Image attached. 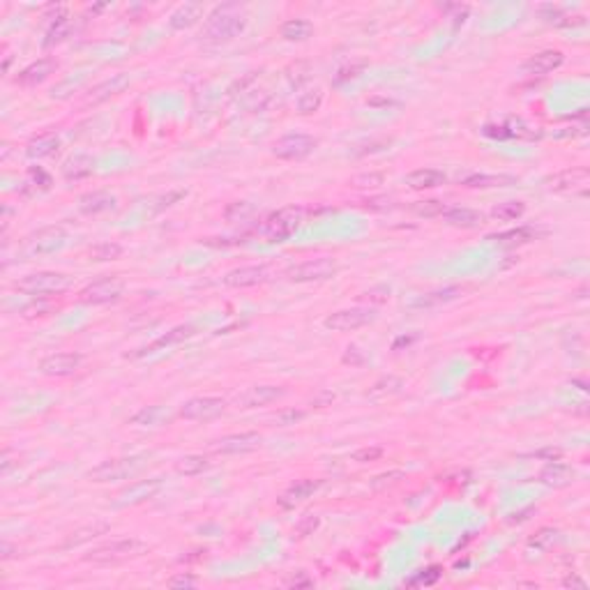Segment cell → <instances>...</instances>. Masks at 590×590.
I'll return each instance as SVG.
<instances>
[{
  "instance_id": "cell-39",
  "label": "cell",
  "mask_w": 590,
  "mask_h": 590,
  "mask_svg": "<svg viewBox=\"0 0 590 590\" xmlns=\"http://www.w3.org/2000/svg\"><path fill=\"white\" fill-rule=\"evenodd\" d=\"M459 288H443V291H434V293H427L419 300H415L413 307L415 309H422V307H434V305H441V302H449V300L459 297Z\"/></svg>"
},
{
  "instance_id": "cell-53",
  "label": "cell",
  "mask_w": 590,
  "mask_h": 590,
  "mask_svg": "<svg viewBox=\"0 0 590 590\" xmlns=\"http://www.w3.org/2000/svg\"><path fill=\"white\" fill-rule=\"evenodd\" d=\"M381 176H357L353 178V185L355 187H376V185H381Z\"/></svg>"
},
{
  "instance_id": "cell-1",
  "label": "cell",
  "mask_w": 590,
  "mask_h": 590,
  "mask_svg": "<svg viewBox=\"0 0 590 590\" xmlns=\"http://www.w3.org/2000/svg\"><path fill=\"white\" fill-rule=\"evenodd\" d=\"M247 19L240 14V9L235 5H224L217 7L213 14L208 16V21L203 26V39L205 42H228V39L238 37L245 30Z\"/></svg>"
},
{
  "instance_id": "cell-54",
  "label": "cell",
  "mask_w": 590,
  "mask_h": 590,
  "mask_svg": "<svg viewBox=\"0 0 590 590\" xmlns=\"http://www.w3.org/2000/svg\"><path fill=\"white\" fill-rule=\"evenodd\" d=\"M286 586H291V588H309V586H314V581H312V579H309L305 572H300L297 576L288 579Z\"/></svg>"
},
{
  "instance_id": "cell-23",
  "label": "cell",
  "mask_w": 590,
  "mask_h": 590,
  "mask_svg": "<svg viewBox=\"0 0 590 590\" xmlns=\"http://www.w3.org/2000/svg\"><path fill=\"white\" fill-rule=\"evenodd\" d=\"M484 215L473 208H447L443 213V222L457 228H477L484 224Z\"/></svg>"
},
{
  "instance_id": "cell-50",
  "label": "cell",
  "mask_w": 590,
  "mask_h": 590,
  "mask_svg": "<svg viewBox=\"0 0 590 590\" xmlns=\"http://www.w3.org/2000/svg\"><path fill=\"white\" fill-rule=\"evenodd\" d=\"M316 528H318V517H312V514H309V517H305L302 522L297 524V535H300V537H307V535H312V533L316 531Z\"/></svg>"
},
{
  "instance_id": "cell-6",
  "label": "cell",
  "mask_w": 590,
  "mask_h": 590,
  "mask_svg": "<svg viewBox=\"0 0 590 590\" xmlns=\"http://www.w3.org/2000/svg\"><path fill=\"white\" fill-rule=\"evenodd\" d=\"M143 466L141 457H129V459H108V462L95 466L93 471H88L90 482L104 484V482H118V479L132 477L138 468Z\"/></svg>"
},
{
  "instance_id": "cell-56",
  "label": "cell",
  "mask_w": 590,
  "mask_h": 590,
  "mask_svg": "<svg viewBox=\"0 0 590 590\" xmlns=\"http://www.w3.org/2000/svg\"><path fill=\"white\" fill-rule=\"evenodd\" d=\"M535 457H542V459H549V462H558V459L563 457V452L558 447H549V449H539Z\"/></svg>"
},
{
  "instance_id": "cell-4",
  "label": "cell",
  "mask_w": 590,
  "mask_h": 590,
  "mask_svg": "<svg viewBox=\"0 0 590 590\" xmlns=\"http://www.w3.org/2000/svg\"><path fill=\"white\" fill-rule=\"evenodd\" d=\"M302 222H305V208H297V205L282 208L277 210L275 215L268 217L263 231L268 240H273V243H284V240H288L302 226Z\"/></svg>"
},
{
  "instance_id": "cell-9",
  "label": "cell",
  "mask_w": 590,
  "mask_h": 590,
  "mask_svg": "<svg viewBox=\"0 0 590 590\" xmlns=\"http://www.w3.org/2000/svg\"><path fill=\"white\" fill-rule=\"evenodd\" d=\"M374 321V312L372 309H362V307H353V309H342V312H335L325 318V327L335 330V332H353V330H360Z\"/></svg>"
},
{
  "instance_id": "cell-11",
  "label": "cell",
  "mask_w": 590,
  "mask_h": 590,
  "mask_svg": "<svg viewBox=\"0 0 590 590\" xmlns=\"http://www.w3.org/2000/svg\"><path fill=\"white\" fill-rule=\"evenodd\" d=\"M224 411H226L224 399H219V397H196V399H189V402L180 408V417L201 422V419H215Z\"/></svg>"
},
{
  "instance_id": "cell-58",
  "label": "cell",
  "mask_w": 590,
  "mask_h": 590,
  "mask_svg": "<svg viewBox=\"0 0 590 590\" xmlns=\"http://www.w3.org/2000/svg\"><path fill=\"white\" fill-rule=\"evenodd\" d=\"M563 586H565V588H579V590H586V588H588L586 581H581V579H579L576 574H574V576H567L565 581H563Z\"/></svg>"
},
{
  "instance_id": "cell-49",
  "label": "cell",
  "mask_w": 590,
  "mask_h": 590,
  "mask_svg": "<svg viewBox=\"0 0 590 590\" xmlns=\"http://www.w3.org/2000/svg\"><path fill=\"white\" fill-rule=\"evenodd\" d=\"M399 479H404V473L402 471H392V473H385V475H378L374 482H372V487L374 489H383V487H387V484H397Z\"/></svg>"
},
{
  "instance_id": "cell-60",
  "label": "cell",
  "mask_w": 590,
  "mask_h": 590,
  "mask_svg": "<svg viewBox=\"0 0 590 590\" xmlns=\"http://www.w3.org/2000/svg\"><path fill=\"white\" fill-rule=\"evenodd\" d=\"M12 551H14V549H12V546H9V544L5 542V544H3V558H5V561H7V558H12V556H14Z\"/></svg>"
},
{
  "instance_id": "cell-27",
  "label": "cell",
  "mask_w": 590,
  "mask_h": 590,
  "mask_svg": "<svg viewBox=\"0 0 590 590\" xmlns=\"http://www.w3.org/2000/svg\"><path fill=\"white\" fill-rule=\"evenodd\" d=\"M445 173L438 168H417V171L406 176V185L411 189H434L445 185Z\"/></svg>"
},
{
  "instance_id": "cell-35",
  "label": "cell",
  "mask_w": 590,
  "mask_h": 590,
  "mask_svg": "<svg viewBox=\"0 0 590 590\" xmlns=\"http://www.w3.org/2000/svg\"><path fill=\"white\" fill-rule=\"evenodd\" d=\"M69 33H72V21H69L67 16H58L56 21L51 24V28L46 30V37H44V46H56L63 42L65 37H69Z\"/></svg>"
},
{
  "instance_id": "cell-43",
  "label": "cell",
  "mask_w": 590,
  "mask_h": 590,
  "mask_svg": "<svg viewBox=\"0 0 590 590\" xmlns=\"http://www.w3.org/2000/svg\"><path fill=\"white\" fill-rule=\"evenodd\" d=\"M383 457V447L378 445H372V447H362V449H355L351 454L353 462L357 464H369V462H378V459Z\"/></svg>"
},
{
  "instance_id": "cell-21",
  "label": "cell",
  "mask_w": 590,
  "mask_h": 590,
  "mask_svg": "<svg viewBox=\"0 0 590 590\" xmlns=\"http://www.w3.org/2000/svg\"><path fill=\"white\" fill-rule=\"evenodd\" d=\"M265 279V268L263 265H245V268H235L231 273H226L224 284L231 288H247V286H256Z\"/></svg>"
},
{
  "instance_id": "cell-38",
  "label": "cell",
  "mask_w": 590,
  "mask_h": 590,
  "mask_svg": "<svg viewBox=\"0 0 590 590\" xmlns=\"http://www.w3.org/2000/svg\"><path fill=\"white\" fill-rule=\"evenodd\" d=\"M106 531H108L106 524H93V526L78 528V531H74L72 535L67 537L65 546H78V544H83V542H88V539H93L97 535H104Z\"/></svg>"
},
{
  "instance_id": "cell-12",
  "label": "cell",
  "mask_w": 590,
  "mask_h": 590,
  "mask_svg": "<svg viewBox=\"0 0 590 590\" xmlns=\"http://www.w3.org/2000/svg\"><path fill=\"white\" fill-rule=\"evenodd\" d=\"M588 183H590V171L586 166L565 168V171L544 180L549 192H574V189H581Z\"/></svg>"
},
{
  "instance_id": "cell-5",
  "label": "cell",
  "mask_w": 590,
  "mask_h": 590,
  "mask_svg": "<svg viewBox=\"0 0 590 590\" xmlns=\"http://www.w3.org/2000/svg\"><path fill=\"white\" fill-rule=\"evenodd\" d=\"M337 261L335 258H327V256H321V258H312V261H305V263H297V265H291L286 270V277L291 279L295 284H307V282H325V279L335 277L337 275Z\"/></svg>"
},
{
  "instance_id": "cell-36",
  "label": "cell",
  "mask_w": 590,
  "mask_h": 590,
  "mask_svg": "<svg viewBox=\"0 0 590 590\" xmlns=\"http://www.w3.org/2000/svg\"><path fill=\"white\" fill-rule=\"evenodd\" d=\"M210 468V462H208V457L203 454H189V457H183L180 462L176 464V471L180 475H198V473H203Z\"/></svg>"
},
{
  "instance_id": "cell-40",
  "label": "cell",
  "mask_w": 590,
  "mask_h": 590,
  "mask_svg": "<svg viewBox=\"0 0 590 590\" xmlns=\"http://www.w3.org/2000/svg\"><path fill=\"white\" fill-rule=\"evenodd\" d=\"M526 205L522 201H507V203H498L492 210V217L501 219V222H514V219L524 217Z\"/></svg>"
},
{
  "instance_id": "cell-15",
  "label": "cell",
  "mask_w": 590,
  "mask_h": 590,
  "mask_svg": "<svg viewBox=\"0 0 590 590\" xmlns=\"http://www.w3.org/2000/svg\"><path fill=\"white\" fill-rule=\"evenodd\" d=\"M263 438L256 432H243V434H231L219 438L215 443V452L219 454H243V452H252V449L261 447Z\"/></svg>"
},
{
  "instance_id": "cell-16",
  "label": "cell",
  "mask_w": 590,
  "mask_h": 590,
  "mask_svg": "<svg viewBox=\"0 0 590 590\" xmlns=\"http://www.w3.org/2000/svg\"><path fill=\"white\" fill-rule=\"evenodd\" d=\"M129 83H132V76L125 74V72L113 74L111 78H104L102 83H97L93 90H90L86 104H102V102H106V99L125 93V90L129 88Z\"/></svg>"
},
{
  "instance_id": "cell-59",
  "label": "cell",
  "mask_w": 590,
  "mask_h": 590,
  "mask_svg": "<svg viewBox=\"0 0 590 590\" xmlns=\"http://www.w3.org/2000/svg\"><path fill=\"white\" fill-rule=\"evenodd\" d=\"M367 208H390L392 205V201L390 198H374V201H365Z\"/></svg>"
},
{
  "instance_id": "cell-29",
  "label": "cell",
  "mask_w": 590,
  "mask_h": 590,
  "mask_svg": "<svg viewBox=\"0 0 590 590\" xmlns=\"http://www.w3.org/2000/svg\"><path fill=\"white\" fill-rule=\"evenodd\" d=\"M95 171V159L90 155H74L63 164L65 180H81Z\"/></svg>"
},
{
  "instance_id": "cell-7",
  "label": "cell",
  "mask_w": 590,
  "mask_h": 590,
  "mask_svg": "<svg viewBox=\"0 0 590 590\" xmlns=\"http://www.w3.org/2000/svg\"><path fill=\"white\" fill-rule=\"evenodd\" d=\"M65 243H67L65 228H60V226H46V228H39L37 233L28 235V240H26V254H28V256L56 254L58 249L65 247Z\"/></svg>"
},
{
  "instance_id": "cell-41",
  "label": "cell",
  "mask_w": 590,
  "mask_h": 590,
  "mask_svg": "<svg viewBox=\"0 0 590 590\" xmlns=\"http://www.w3.org/2000/svg\"><path fill=\"white\" fill-rule=\"evenodd\" d=\"M413 210L417 217H443L447 208L441 201H419Z\"/></svg>"
},
{
  "instance_id": "cell-32",
  "label": "cell",
  "mask_w": 590,
  "mask_h": 590,
  "mask_svg": "<svg viewBox=\"0 0 590 590\" xmlns=\"http://www.w3.org/2000/svg\"><path fill=\"white\" fill-rule=\"evenodd\" d=\"M314 33V26L305 21V19H291L282 26V37L288 42H305V39Z\"/></svg>"
},
{
  "instance_id": "cell-13",
  "label": "cell",
  "mask_w": 590,
  "mask_h": 590,
  "mask_svg": "<svg viewBox=\"0 0 590 590\" xmlns=\"http://www.w3.org/2000/svg\"><path fill=\"white\" fill-rule=\"evenodd\" d=\"M81 362L83 357L78 353H54L39 362V372L51 378H65V376H72L76 369L81 367Z\"/></svg>"
},
{
  "instance_id": "cell-17",
  "label": "cell",
  "mask_w": 590,
  "mask_h": 590,
  "mask_svg": "<svg viewBox=\"0 0 590 590\" xmlns=\"http://www.w3.org/2000/svg\"><path fill=\"white\" fill-rule=\"evenodd\" d=\"M565 63V54L558 51V49H546V51H539L535 56H531L524 63V69L528 74H535V76H544L549 72H554Z\"/></svg>"
},
{
  "instance_id": "cell-19",
  "label": "cell",
  "mask_w": 590,
  "mask_h": 590,
  "mask_svg": "<svg viewBox=\"0 0 590 590\" xmlns=\"http://www.w3.org/2000/svg\"><path fill=\"white\" fill-rule=\"evenodd\" d=\"M284 397V390L282 387H275V385H256V387H249L243 397H238V406L240 408H254V406H265V404H273L277 399Z\"/></svg>"
},
{
  "instance_id": "cell-18",
  "label": "cell",
  "mask_w": 590,
  "mask_h": 590,
  "mask_svg": "<svg viewBox=\"0 0 590 590\" xmlns=\"http://www.w3.org/2000/svg\"><path fill=\"white\" fill-rule=\"evenodd\" d=\"M537 479L542 484L546 487H551V489H563V487H569L576 479V471L572 466H567V464H561V462H554V464H549L544 466L542 471H539Z\"/></svg>"
},
{
  "instance_id": "cell-42",
  "label": "cell",
  "mask_w": 590,
  "mask_h": 590,
  "mask_svg": "<svg viewBox=\"0 0 590 590\" xmlns=\"http://www.w3.org/2000/svg\"><path fill=\"white\" fill-rule=\"evenodd\" d=\"M441 576H443V569L434 565V567L424 569V572H419L415 579H411V581H408V586H434Z\"/></svg>"
},
{
  "instance_id": "cell-20",
  "label": "cell",
  "mask_w": 590,
  "mask_h": 590,
  "mask_svg": "<svg viewBox=\"0 0 590 590\" xmlns=\"http://www.w3.org/2000/svg\"><path fill=\"white\" fill-rule=\"evenodd\" d=\"M118 203V198L111 192H104V189H97V192H88L78 198V210L83 215H99V213H108L113 210Z\"/></svg>"
},
{
  "instance_id": "cell-57",
  "label": "cell",
  "mask_w": 590,
  "mask_h": 590,
  "mask_svg": "<svg viewBox=\"0 0 590 590\" xmlns=\"http://www.w3.org/2000/svg\"><path fill=\"white\" fill-rule=\"evenodd\" d=\"M357 353H360V351H357L355 346H353V348H348V353L344 355V362H346V365H362V362H365V357H362V355H357Z\"/></svg>"
},
{
  "instance_id": "cell-33",
  "label": "cell",
  "mask_w": 590,
  "mask_h": 590,
  "mask_svg": "<svg viewBox=\"0 0 590 590\" xmlns=\"http://www.w3.org/2000/svg\"><path fill=\"white\" fill-rule=\"evenodd\" d=\"M321 104H323V90L312 88V90H305V93L297 97L295 108H297L300 116H312V113L318 111V108H321Z\"/></svg>"
},
{
  "instance_id": "cell-24",
  "label": "cell",
  "mask_w": 590,
  "mask_h": 590,
  "mask_svg": "<svg viewBox=\"0 0 590 590\" xmlns=\"http://www.w3.org/2000/svg\"><path fill=\"white\" fill-rule=\"evenodd\" d=\"M519 180L507 173H473L462 180V185L468 189H498V187H512Z\"/></svg>"
},
{
  "instance_id": "cell-46",
  "label": "cell",
  "mask_w": 590,
  "mask_h": 590,
  "mask_svg": "<svg viewBox=\"0 0 590 590\" xmlns=\"http://www.w3.org/2000/svg\"><path fill=\"white\" fill-rule=\"evenodd\" d=\"M402 387V381L395 376L390 378H383V381H378L374 387H372V395H381V392H397V390Z\"/></svg>"
},
{
  "instance_id": "cell-30",
  "label": "cell",
  "mask_w": 590,
  "mask_h": 590,
  "mask_svg": "<svg viewBox=\"0 0 590 590\" xmlns=\"http://www.w3.org/2000/svg\"><path fill=\"white\" fill-rule=\"evenodd\" d=\"M58 148H60V138L56 134H42L26 146V155L30 159H44V157L56 155Z\"/></svg>"
},
{
  "instance_id": "cell-10",
  "label": "cell",
  "mask_w": 590,
  "mask_h": 590,
  "mask_svg": "<svg viewBox=\"0 0 590 590\" xmlns=\"http://www.w3.org/2000/svg\"><path fill=\"white\" fill-rule=\"evenodd\" d=\"M316 138L309 134H286L273 146V155L279 159H302L314 153Z\"/></svg>"
},
{
  "instance_id": "cell-37",
  "label": "cell",
  "mask_w": 590,
  "mask_h": 590,
  "mask_svg": "<svg viewBox=\"0 0 590 590\" xmlns=\"http://www.w3.org/2000/svg\"><path fill=\"white\" fill-rule=\"evenodd\" d=\"M256 215V208L249 203V201H235L231 203L226 210H224V217H226V222H249Z\"/></svg>"
},
{
  "instance_id": "cell-52",
  "label": "cell",
  "mask_w": 590,
  "mask_h": 590,
  "mask_svg": "<svg viewBox=\"0 0 590 590\" xmlns=\"http://www.w3.org/2000/svg\"><path fill=\"white\" fill-rule=\"evenodd\" d=\"M365 69V63L362 65H353V67H344L342 72H339V76H337V83H344V81H348V78H355L360 72H362Z\"/></svg>"
},
{
  "instance_id": "cell-8",
  "label": "cell",
  "mask_w": 590,
  "mask_h": 590,
  "mask_svg": "<svg viewBox=\"0 0 590 590\" xmlns=\"http://www.w3.org/2000/svg\"><path fill=\"white\" fill-rule=\"evenodd\" d=\"M125 293V279L120 277H106L99 279V282L88 284L81 293H78V300L83 305H106V302H116V300Z\"/></svg>"
},
{
  "instance_id": "cell-2",
  "label": "cell",
  "mask_w": 590,
  "mask_h": 590,
  "mask_svg": "<svg viewBox=\"0 0 590 590\" xmlns=\"http://www.w3.org/2000/svg\"><path fill=\"white\" fill-rule=\"evenodd\" d=\"M148 551V544L141 542L136 537H123V539H113V542L99 544L93 551L86 556L88 563H120L127 561V558H136Z\"/></svg>"
},
{
  "instance_id": "cell-55",
  "label": "cell",
  "mask_w": 590,
  "mask_h": 590,
  "mask_svg": "<svg viewBox=\"0 0 590 590\" xmlns=\"http://www.w3.org/2000/svg\"><path fill=\"white\" fill-rule=\"evenodd\" d=\"M556 531H551V528H542V531H539L537 535H535V539L533 542H537V544H551L554 539H556Z\"/></svg>"
},
{
  "instance_id": "cell-47",
  "label": "cell",
  "mask_w": 590,
  "mask_h": 590,
  "mask_svg": "<svg viewBox=\"0 0 590 590\" xmlns=\"http://www.w3.org/2000/svg\"><path fill=\"white\" fill-rule=\"evenodd\" d=\"M51 312H54V307L49 305V302H33V305L24 307V316H26V318L46 316V314H51Z\"/></svg>"
},
{
  "instance_id": "cell-31",
  "label": "cell",
  "mask_w": 590,
  "mask_h": 590,
  "mask_svg": "<svg viewBox=\"0 0 590 590\" xmlns=\"http://www.w3.org/2000/svg\"><path fill=\"white\" fill-rule=\"evenodd\" d=\"M196 335V327L194 325H178L173 327L171 332H166L164 337H159L157 342L150 344L146 351H157V348H164V346H173V344H180V342H187V339H192Z\"/></svg>"
},
{
  "instance_id": "cell-25",
  "label": "cell",
  "mask_w": 590,
  "mask_h": 590,
  "mask_svg": "<svg viewBox=\"0 0 590 590\" xmlns=\"http://www.w3.org/2000/svg\"><path fill=\"white\" fill-rule=\"evenodd\" d=\"M203 14H205L203 3H185L171 14V19H168V26H171L173 30L192 28L194 24H198V19H201Z\"/></svg>"
},
{
  "instance_id": "cell-45",
  "label": "cell",
  "mask_w": 590,
  "mask_h": 590,
  "mask_svg": "<svg viewBox=\"0 0 590 590\" xmlns=\"http://www.w3.org/2000/svg\"><path fill=\"white\" fill-rule=\"evenodd\" d=\"M159 415H162V408H159V406H150V408H143V411L138 413V415H134L132 422L134 424H155Z\"/></svg>"
},
{
  "instance_id": "cell-28",
  "label": "cell",
  "mask_w": 590,
  "mask_h": 590,
  "mask_svg": "<svg viewBox=\"0 0 590 590\" xmlns=\"http://www.w3.org/2000/svg\"><path fill=\"white\" fill-rule=\"evenodd\" d=\"M537 238V231L531 226H519V228H512V231H503V233H496V235H489V240L501 247H519V245H526L531 243V240Z\"/></svg>"
},
{
  "instance_id": "cell-34",
  "label": "cell",
  "mask_w": 590,
  "mask_h": 590,
  "mask_svg": "<svg viewBox=\"0 0 590 590\" xmlns=\"http://www.w3.org/2000/svg\"><path fill=\"white\" fill-rule=\"evenodd\" d=\"M90 261L95 263H108V261H118L120 256H123V245L118 243H99L95 247H90Z\"/></svg>"
},
{
  "instance_id": "cell-51",
  "label": "cell",
  "mask_w": 590,
  "mask_h": 590,
  "mask_svg": "<svg viewBox=\"0 0 590 590\" xmlns=\"http://www.w3.org/2000/svg\"><path fill=\"white\" fill-rule=\"evenodd\" d=\"M198 581L194 576H189V574H178V576H173L171 581H168V586L171 588H194Z\"/></svg>"
},
{
  "instance_id": "cell-22",
  "label": "cell",
  "mask_w": 590,
  "mask_h": 590,
  "mask_svg": "<svg viewBox=\"0 0 590 590\" xmlns=\"http://www.w3.org/2000/svg\"><path fill=\"white\" fill-rule=\"evenodd\" d=\"M56 69H58V63H56L54 58H42V60H37V63L28 65L24 72L16 76V83H21V86H37V83L46 81V78L51 76Z\"/></svg>"
},
{
  "instance_id": "cell-26",
  "label": "cell",
  "mask_w": 590,
  "mask_h": 590,
  "mask_svg": "<svg viewBox=\"0 0 590 590\" xmlns=\"http://www.w3.org/2000/svg\"><path fill=\"white\" fill-rule=\"evenodd\" d=\"M321 487V482H316V479H297L295 484H291L279 498V505L282 507H295L297 503L307 501L309 496H312L316 489Z\"/></svg>"
},
{
  "instance_id": "cell-14",
  "label": "cell",
  "mask_w": 590,
  "mask_h": 590,
  "mask_svg": "<svg viewBox=\"0 0 590 590\" xmlns=\"http://www.w3.org/2000/svg\"><path fill=\"white\" fill-rule=\"evenodd\" d=\"M164 482L159 477L155 479H141V482H134L129 484L125 492L118 494V505L120 507H127V505H138V503H146L150 498H155L159 492H162Z\"/></svg>"
},
{
  "instance_id": "cell-3",
  "label": "cell",
  "mask_w": 590,
  "mask_h": 590,
  "mask_svg": "<svg viewBox=\"0 0 590 590\" xmlns=\"http://www.w3.org/2000/svg\"><path fill=\"white\" fill-rule=\"evenodd\" d=\"M69 286H72V277L63 273H35L14 282L16 291H21L26 295H35V297L63 293Z\"/></svg>"
},
{
  "instance_id": "cell-48",
  "label": "cell",
  "mask_w": 590,
  "mask_h": 590,
  "mask_svg": "<svg viewBox=\"0 0 590 590\" xmlns=\"http://www.w3.org/2000/svg\"><path fill=\"white\" fill-rule=\"evenodd\" d=\"M187 196V192L185 189H176V192H168V194H164V196H159V203L155 205V210H164V208H171V205H176L180 198H185Z\"/></svg>"
},
{
  "instance_id": "cell-44",
  "label": "cell",
  "mask_w": 590,
  "mask_h": 590,
  "mask_svg": "<svg viewBox=\"0 0 590 590\" xmlns=\"http://www.w3.org/2000/svg\"><path fill=\"white\" fill-rule=\"evenodd\" d=\"M302 417H305L302 411H295V408H291V411H279L277 415H273V422L277 427H291V424L300 422Z\"/></svg>"
}]
</instances>
